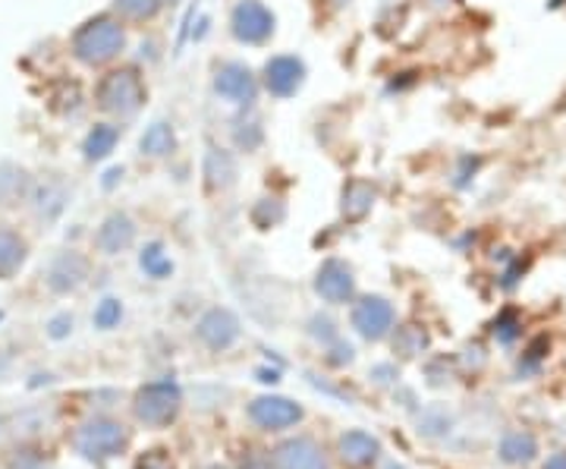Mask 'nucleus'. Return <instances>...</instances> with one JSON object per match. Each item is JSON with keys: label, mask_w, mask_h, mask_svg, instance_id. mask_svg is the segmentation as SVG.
Masks as SVG:
<instances>
[{"label": "nucleus", "mask_w": 566, "mask_h": 469, "mask_svg": "<svg viewBox=\"0 0 566 469\" xmlns=\"http://www.w3.org/2000/svg\"><path fill=\"white\" fill-rule=\"evenodd\" d=\"M249 416L262 426V429H286V426H296L303 419V409L296 407L293 400L286 397H259Z\"/></svg>", "instance_id": "nucleus-10"}, {"label": "nucleus", "mask_w": 566, "mask_h": 469, "mask_svg": "<svg viewBox=\"0 0 566 469\" xmlns=\"http://www.w3.org/2000/svg\"><path fill=\"white\" fill-rule=\"evenodd\" d=\"M214 92L223 102L240 104V107H252L259 98V80L255 73L240 61H223L214 70Z\"/></svg>", "instance_id": "nucleus-4"}, {"label": "nucleus", "mask_w": 566, "mask_h": 469, "mask_svg": "<svg viewBox=\"0 0 566 469\" xmlns=\"http://www.w3.org/2000/svg\"><path fill=\"white\" fill-rule=\"evenodd\" d=\"M123 44H126V35H123L120 22L98 17V20L85 22L73 35V54L85 66H104L120 54Z\"/></svg>", "instance_id": "nucleus-1"}, {"label": "nucleus", "mask_w": 566, "mask_h": 469, "mask_svg": "<svg viewBox=\"0 0 566 469\" xmlns=\"http://www.w3.org/2000/svg\"><path fill=\"white\" fill-rule=\"evenodd\" d=\"M85 271H88L85 259L76 256V252H66V256H61V259L51 265L48 284H51V290H57V293H70V290H76V286L85 281Z\"/></svg>", "instance_id": "nucleus-15"}, {"label": "nucleus", "mask_w": 566, "mask_h": 469, "mask_svg": "<svg viewBox=\"0 0 566 469\" xmlns=\"http://www.w3.org/2000/svg\"><path fill=\"white\" fill-rule=\"evenodd\" d=\"M180 413V388L170 382L145 385L136 397V416L148 426H167Z\"/></svg>", "instance_id": "nucleus-5"}, {"label": "nucleus", "mask_w": 566, "mask_h": 469, "mask_svg": "<svg viewBox=\"0 0 566 469\" xmlns=\"http://www.w3.org/2000/svg\"><path fill=\"white\" fill-rule=\"evenodd\" d=\"M233 139L237 145L243 148V152H255L259 145H262L264 133H262V121H259V114H249V117H240L237 126H233Z\"/></svg>", "instance_id": "nucleus-21"}, {"label": "nucleus", "mask_w": 566, "mask_h": 469, "mask_svg": "<svg viewBox=\"0 0 566 469\" xmlns=\"http://www.w3.org/2000/svg\"><path fill=\"white\" fill-rule=\"evenodd\" d=\"M123 445H126V431H123V426H117V423H111V419H95V423H88V426L76 435V448H80V454H85L88 460L114 457V454H120Z\"/></svg>", "instance_id": "nucleus-6"}, {"label": "nucleus", "mask_w": 566, "mask_h": 469, "mask_svg": "<svg viewBox=\"0 0 566 469\" xmlns=\"http://www.w3.org/2000/svg\"><path fill=\"white\" fill-rule=\"evenodd\" d=\"M371 205H375V189L371 184H365V180H349L344 186V218L346 221H363L365 215L371 211Z\"/></svg>", "instance_id": "nucleus-17"}, {"label": "nucleus", "mask_w": 566, "mask_h": 469, "mask_svg": "<svg viewBox=\"0 0 566 469\" xmlns=\"http://www.w3.org/2000/svg\"><path fill=\"white\" fill-rule=\"evenodd\" d=\"M274 467L277 469H327L322 448L312 438H290L274 450Z\"/></svg>", "instance_id": "nucleus-12"}, {"label": "nucleus", "mask_w": 566, "mask_h": 469, "mask_svg": "<svg viewBox=\"0 0 566 469\" xmlns=\"http://www.w3.org/2000/svg\"><path fill=\"white\" fill-rule=\"evenodd\" d=\"M353 327L365 341H381L394 327V306L381 296H365L353 306Z\"/></svg>", "instance_id": "nucleus-9"}, {"label": "nucleus", "mask_w": 566, "mask_h": 469, "mask_svg": "<svg viewBox=\"0 0 566 469\" xmlns=\"http://www.w3.org/2000/svg\"><path fill=\"white\" fill-rule=\"evenodd\" d=\"M199 337H202L205 347L227 350L230 344H237V337H240V322L227 309H211V312H205L202 322H199Z\"/></svg>", "instance_id": "nucleus-11"}, {"label": "nucleus", "mask_w": 566, "mask_h": 469, "mask_svg": "<svg viewBox=\"0 0 566 469\" xmlns=\"http://www.w3.org/2000/svg\"><path fill=\"white\" fill-rule=\"evenodd\" d=\"M501 454H504L506 460H513V463H520V460H532V454H535V438L526 435V431H513V435H506L504 438Z\"/></svg>", "instance_id": "nucleus-22"}, {"label": "nucleus", "mask_w": 566, "mask_h": 469, "mask_svg": "<svg viewBox=\"0 0 566 469\" xmlns=\"http://www.w3.org/2000/svg\"><path fill=\"white\" fill-rule=\"evenodd\" d=\"M66 325H73V322H70V319H57V322L51 325V334H54V337H63V334H66Z\"/></svg>", "instance_id": "nucleus-27"}, {"label": "nucleus", "mask_w": 566, "mask_h": 469, "mask_svg": "<svg viewBox=\"0 0 566 469\" xmlns=\"http://www.w3.org/2000/svg\"><path fill=\"white\" fill-rule=\"evenodd\" d=\"M214 469H221V467H214Z\"/></svg>", "instance_id": "nucleus-29"}, {"label": "nucleus", "mask_w": 566, "mask_h": 469, "mask_svg": "<svg viewBox=\"0 0 566 469\" xmlns=\"http://www.w3.org/2000/svg\"><path fill=\"white\" fill-rule=\"evenodd\" d=\"M120 319H123V306L117 303V300H104L102 306H98V312H95V325L98 327L120 325Z\"/></svg>", "instance_id": "nucleus-26"}, {"label": "nucleus", "mask_w": 566, "mask_h": 469, "mask_svg": "<svg viewBox=\"0 0 566 469\" xmlns=\"http://www.w3.org/2000/svg\"><path fill=\"white\" fill-rule=\"evenodd\" d=\"M283 215H286V208H283L281 199H262V202L255 205V211H252V221L262 225V230H268V227L281 225Z\"/></svg>", "instance_id": "nucleus-25"}, {"label": "nucleus", "mask_w": 566, "mask_h": 469, "mask_svg": "<svg viewBox=\"0 0 566 469\" xmlns=\"http://www.w3.org/2000/svg\"><path fill=\"white\" fill-rule=\"evenodd\" d=\"M378 450H381L378 441L371 435H365V431H346L344 438H340V457H344V463H349V467L371 463L378 457Z\"/></svg>", "instance_id": "nucleus-16"}, {"label": "nucleus", "mask_w": 566, "mask_h": 469, "mask_svg": "<svg viewBox=\"0 0 566 469\" xmlns=\"http://www.w3.org/2000/svg\"><path fill=\"white\" fill-rule=\"evenodd\" d=\"M230 32L243 44H264L274 35V13L262 0H240L230 13Z\"/></svg>", "instance_id": "nucleus-3"}, {"label": "nucleus", "mask_w": 566, "mask_h": 469, "mask_svg": "<svg viewBox=\"0 0 566 469\" xmlns=\"http://www.w3.org/2000/svg\"><path fill=\"white\" fill-rule=\"evenodd\" d=\"M133 240H136V227H133V221H129L126 215H111L102 225V230H98V237H95L98 249L107 252V256L123 252Z\"/></svg>", "instance_id": "nucleus-14"}, {"label": "nucleus", "mask_w": 566, "mask_h": 469, "mask_svg": "<svg viewBox=\"0 0 566 469\" xmlns=\"http://www.w3.org/2000/svg\"><path fill=\"white\" fill-rule=\"evenodd\" d=\"M25 262V243L13 230H0V278H13Z\"/></svg>", "instance_id": "nucleus-19"}, {"label": "nucleus", "mask_w": 566, "mask_h": 469, "mask_svg": "<svg viewBox=\"0 0 566 469\" xmlns=\"http://www.w3.org/2000/svg\"><path fill=\"white\" fill-rule=\"evenodd\" d=\"M545 469H566V454H557V457H554V460H551Z\"/></svg>", "instance_id": "nucleus-28"}, {"label": "nucleus", "mask_w": 566, "mask_h": 469, "mask_svg": "<svg viewBox=\"0 0 566 469\" xmlns=\"http://www.w3.org/2000/svg\"><path fill=\"white\" fill-rule=\"evenodd\" d=\"M315 290L324 303H334V306H344L356 296V278H353V268L340 262V259H327L318 274H315Z\"/></svg>", "instance_id": "nucleus-8"}, {"label": "nucleus", "mask_w": 566, "mask_h": 469, "mask_svg": "<svg viewBox=\"0 0 566 469\" xmlns=\"http://www.w3.org/2000/svg\"><path fill=\"white\" fill-rule=\"evenodd\" d=\"M142 268L151 274V278H167L170 271H174V262L164 256V246L161 243H148L145 246V252L139 256Z\"/></svg>", "instance_id": "nucleus-23"}, {"label": "nucleus", "mask_w": 566, "mask_h": 469, "mask_svg": "<svg viewBox=\"0 0 566 469\" xmlns=\"http://www.w3.org/2000/svg\"><path fill=\"white\" fill-rule=\"evenodd\" d=\"M142 155L148 158H167L174 148H177V136H174V126L170 123H151L142 136Z\"/></svg>", "instance_id": "nucleus-18"}, {"label": "nucleus", "mask_w": 566, "mask_h": 469, "mask_svg": "<svg viewBox=\"0 0 566 469\" xmlns=\"http://www.w3.org/2000/svg\"><path fill=\"white\" fill-rule=\"evenodd\" d=\"M305 85V63L296 54H277L264 63V88L274 98H293Z\"/></svg>", "instance_id": "nucleus-7"}, {"label": "nucleus", "mask_w": 566, "mask_h": 469, "mask_svg": "<svg viewBox=\"0 0 566 469\" xmlns=\"http://www.w3.org/2000/svg\"><path fill=\"white\" fill-rule=\"evenodd\" d=\"M117 139H120V129H117V126H111V123L95 126V129L88 133V139H85V158H88V161H104V158L114 152Z\"/></svg>", "instance_id": "nucleus-20"}, {"label": "nucleus", "mask_w": 566, "mask_h": 469, "mask_svg": "<svg viewBox=\"0 0 566 469\" xmlns=\"http://www.w3.org/2000/svg\"><path fill=\"white\" fill-rule=\"evenodd\" d=\"M237 184V161L227 148L211 145L205 155V186L208 192H227L230 186Z\"/></svg>", "instance_id": "nucleus-13"}, {"label": "nucleus", "mask_w": 566, "mask_h": 469, "mask_svg": "<svg viewBox=\"0 0 566 469\" xmlns=\"http://www.w3.org/2000/svg\"><path fill=\"white\" fill-rule=\"evenodd\" d=\"M142 104H145V85H142V76L133 66L107 73L98 85V107L107 114L133 117V114H139Z\"/></svg>", "instance_id": "nucleus-2"}, {"label": "nucleus", "mask_w": 566, "mask_h": 469, "mask_svg": "<svg viewBox=\"0 0 566 469\" xmlns=\"http://www.w3.org/2000/svg\"><path fill=\"white\" fill-rule=\"evenodd\" d=\"M117 10H120L126 20H151L158 10H161V0H114Z\"/></svg>", "instance_id": "nucleus-24"}]
</instances>
